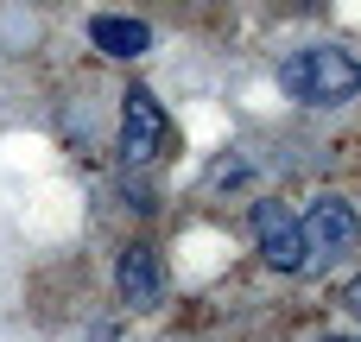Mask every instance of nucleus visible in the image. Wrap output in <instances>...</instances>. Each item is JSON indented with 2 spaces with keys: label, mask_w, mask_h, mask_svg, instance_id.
I'll return each mask as SVG.
<instances>
[{
  "label": "nucleus",
  "mask_w": 361,
  "mask_h": 342,
  "mask_svg": "<svg viewBox=\"0 0 361 342\" xmlns=\"http://www.w3.org/2000/svg\"><path fill=\"white\" fill-rule=\"evenodd\" d=\"M114 286H121V305H127V311H152V305L165 298V273H159V260H152L146 248H127V254L114 260Z\"/></svg>",
  "instance_id": "obj_5"
},
{
  "label": "nucleus",
  "mask_w": 361,
  "mask_h": 342,
  "mask_svg": "<svg viewBox=\"0 0 361 342\" xmlns=\"http://www.w3.org/2000/svg\"><path fill=\"white\" fill-rule=\"evenodd\" d=\"M355 235H361L355 209L336 203V197H324V203L305 216V267H336V260H349Z\"/></svg>",
  "instance_id": "obj_2"
},
{
  "label": "nucleus",
  "mask_w": 361,
  "mask_h": 342,
  "mask_svg": "<svg viewBox=\"0 0 361 342\" xmlns=\"http://www.w3.org/2000/svg\"><path fill=\"white\" fill-rule=\"evenodd\" d=\"M279 89L292 102H305V108H330V102H349L361 89V63L349 51H336V44H311V51L279 63Z\"/></svg>",
  "instance_id": "obj_1"
},
{
  "label": "nucleus",
  "mask_w": 361,
  "mask_h": 342,
  "mask_svg": "<svg viewBox=\"0 0 361 342\" xmlns=\"http://www.w3.org/2000/svg\"><path fill=\"white\" fill-rule=\"evenodd\" d=\"M343 305H349V311L361 317V279H349V286H343Z\"/></svg>",
  "instance_id": "obj_8"
},
{
  "label": "nucleus",
  "mask_w": 361,
  "mask_h": 342,
  "mask_svg": "<svg viewBox=\"0 0 361 342\" xmlns=\"http://www.w3.org/2000/svg\"><path fill=\"white\" fill-rule=\"evenodd\" d=\"M209 178H216V190H235V184L247 178V165H241V159H216V171H209Z\"/></svg>",
  "instance_id": "obj_7"
},
{
  "label": "nucleus",
  "mask_w": 361,
  "mask_h": 342,
  "mask_svg": "<svg viewBox=\"0 0 361 342\" xmlns=\"http://www.w3.org/2000/svg\"><path fill=\"white\" fill-rule=\"evenodd\" d=\"M89 38H95V51H108V57H140V51L152 44L146 19H121V13H102V19H89Z\"/></svg>",
  "instance_id": "obj_6"
},
{
  "label": "nucleus",
  "mask_w": 361,
  "mask_h": 342,
  "mask_svg": "<svg viewBox=\"0 0 361 342\" xmlns=\"http://www.w3.org/2000/svg\"><path fill=\"white\" fill-rule=\"evenodd\" d=\"M254 241H260L267 267H279V273L305 267V222L286 203H254Z\"/></svg>",
  "instance_id": "obj_4"
},
{
  "label": "nucleus",
  "mask_w": 361,
  "mask_h": 342,
  "mask_svg": "<svg viewBox=\"0 0 361 342\" xmlns=\"http://www.w3.org/2000/svg\"><path fill=\"white\" fill-rule=\"evenodd\" d=\"M165 152V108L152 102V89H127L121 108V159L127 165H152Z\"/></svg>",
  "instance_id": "obj_3"
}]
</instances>
